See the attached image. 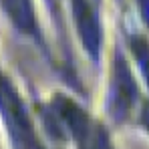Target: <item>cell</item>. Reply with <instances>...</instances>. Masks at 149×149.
Segmentation results:
<instances>
[{
    "mask_svg": "<svg viewBox=\"0 0 149 149\" xmlns=\"http://www.w3.org/2000/svg\"><path fill=\"white\" fill-rule=\"evenodd\" d=\"M137 6H139L141 16H143V22L149 26V0H137Z\"/></svg>",
    "mask_w": 149,
    "mask_h": 149,
    "instance_id": "5b68a950",
    "label": "cell"
},
{
    "mask_svg": "<svg viewBox=\"0 0 149 149\" xmlns=\"http://www.w3.org/2000/svg\"><path fill=\"white\" fill-rule=\"evenodd\" d=\"M129 47H131V52L139 65V71L143 74V81L149 87V40H145L143 36L135 34L129 38Z\"/></svg>",
    "mask_w": 149,
    "mask_h": 149,
    "instance_id": "277c9868",
    "label": "cell"
},
{
    "mask_svg": "<svg viewBox=\"0 0 149 149\" xmlns=\"http://www.w3.org/2000/svg\"><path fill=\"white\" fill-rule=\"evenodd\" d=\"M47 4H49V8H50V14L56 18V6H54V0H47Z\"/></svg>",
    "mask_w": 149,
    "mask_h": 149,
    "instance_id": "52a82bcc",
    "label": "cell"
},
{
    "mask_svg": "<svg viewBox=\"0 0 149 149\" xmlns=\"http://www.w3.org/2000/svg\"><path fill=\"white\" fill-rule=\"evenodd\" d=\"M141 125L149 131V101L143 105V109H141Z\"/></svg>",
    "mask_w": 149,
    "mask_h": 149,
    "instance_id": "8992f818",
    "label": "cell"
},
{
    "mask_svg": "<svg viewBox=\"0 0 149 149\" xmlns=\"http://www.w3.org/2000/svg\"><path fill=\"white\" fill-rule=\"evenodd\" d=\"M71 8H73V18L77 24L79 38L87 54L93 58V63L99 65L101 47H103V28H101L99 14L89 0H71Z\"/></svg>",
    "mask_w": 149,
    "mask_h": 149,
    "instance_id": "7a4b0ae2",
    "label": "cell"
},
{
    "mask_svg": "<svg viewBox=\"0 0 149 149\" xmlns=\"http://www.w3.org/2000/svg\"><path fill=\"white\" fill-rule=\"evenodd\" d=\"M6 115H8V129L12 131L14 137V147L16 149H45L42 141L38 139L32 123L28 121V115L22 109V103L16 97L12 89L6 87Z\"/></svg>",
    "mask_w": 149,
    "mask_h": 149,
    "instance_id": "3957f363",
    "label": "cell"
},
{
    "mask_svg": "<svg viewBox=\"0 0 149 149\" xmlns=\"http://www.w3.org/2000/svg\"><path fill=\"white\" fill-rule=\"evenodd\" d=\"M139 99V87L135 83V77L131 74V69L125 61V56L117 50L113 58V71L109 81V91L105 99V111L109 119L115 125L127 121L131 111L135 109Z\"/></svg>",
    "mask_w": 149,
    "mask_h": 149,
    "instance_id": "6da1fadb",
    "label": "cell"
}]
</instances>
